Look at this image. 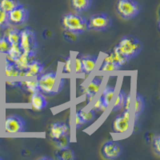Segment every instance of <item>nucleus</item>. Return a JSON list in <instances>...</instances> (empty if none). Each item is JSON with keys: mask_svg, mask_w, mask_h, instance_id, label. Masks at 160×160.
Listing matches in <instances>:
<instances>
[{"mask_svg": "<svg viewBox=\"0 0 160 160\" xmlns=\"http://www.w3.org/2000/svg\"><path fill=\"white\" fill-rule=\"evenodd\" d=\"M62 24L66 31L74 35H81L88 31V19L79 14H66L62 18Z\"/></svg>", "mask_w": 160, "mask_h": 160, "instance_id": "1", "label": "nucleus"}, {"mask_svg": "<svg viewBox=\"0 0 160 160\" xmlns=\"http://www.w3.org/2000/svg\"><path fill=\"white\" fill-rule=\"evenodd\" d=\"M117 47L129 60L138 56L142 50V43L132 35H125L119 40Z\"/></svg>", "mask_w": 160, "mask_h": 160, "instance_id": "2", "label": "nucleus"}, {"mask_svg": "<svg viewBox=\"0 0 160 160\" xmlns=\"http://www.w3.org/2000/svg\"><path fill=\"white\" fill-rule=\"evenodd\" d=\"M39 91L43 95H52L58 93V88L56 87L57 73L54 71H49L40 74L36 77Z\"/></svg>", "mask_w": 160, "mask_h": 160, "instance_id": "3", "label": "nucleus"}, {"mask_svg": "<svg viewBox=\"0 0 160 160\" xmlns=\"http://www.w3.org/2000/svg\"><path fill=\"white\" fill-rule=\"evenodd\" d=\"M19 47L22 52L35 55L38 48V42L35 30L26 27L20 31Z\"/></svg>", "mask_w": 160, "mask_h": 160, "instance_id": "4", "label": "nucleus"}, {"mask_svg": "<svg viewBox=\"0 0 160 160\" xmlns=\"http://www.w3.org/2000/svg\"><path fill=\"white\" fill-rule=\"evenodd\" d=\"M116 11L122 18L130 20L139 14L141 6L136 0H118Z\"/></svg>", "mask_w": 160, "mask_h": 160, "instance_id": "5", "label": "nucleus"}, {"mask_svg": "<svg viewBox=\"0 0 160 160\" xmlns=\"http://www.w3.org/2000/svg\"><path fill=\"white\" fill-rule=\"evenodd\" d=\"M112 26V18L107 13L99 12L91 15L88 19V30L104 31L110 29Z\"/></svg>", "mask_w": 160, "mask_h": 160, "instance_id": "6", "label": "nucleus"}, {"mask_svg": "<svg viewBox=\"0 0 160 160\" xmlns=\"http://www.w3.org/2000/svg\"><path fill=\"white\" fill-rule=\"evenodd\" d=\"M4 131L10 134L24 132L26 131V121L18 115H8L4 122Z\"/></svg>", "mask_w": 160, "mask_h": 160, "instance_id": "7", "label": "nucleus"}, {"mask_svg": "<svg viewBox=\"0 0 160 160\" xmlns=\"http://www.w3.org/2000/svg\"><path fill=\"white\" fill-rule=\"evenodd\" d=\"M8 18L11 25L21 26L28 22L29 10L23 4L20 3L15 9L8 12Z\"/></svg>", "mask_w": 160, "mask_h": 160, "instance_id": "8", "label": "nucleus"}, {"mask_svg": "<svg viewBox=\"0 0 160 160\" xmlns=\"http://www.w3.org/2000/svg\"><path fill=\"white\" fill-rule=\"evenodd\" d=\"M122 152V146L114 140L107 141L101 148V154L106 159H115Z\"/></svg>", "mask_w": 160, "mask_h": 160, "instance_id": "9", "label": "nucleus"}, {"mask_svg": "<svg viewBox=\"0 0 160 160\" xmlns=\"http://www.w3.org/2000/svg\"><path fill=\"white\" fill-rule=\"evenodd\" d=\"M69 127L65 122H56L51 124L50 128V137L54 141L59 138L62 135L68 134Z\"/></svg>", "mask_w": 160, "mask_h": 160, "instance_id": "10", "label": "nucleus"}, {"mask_svg": "<svg viewBox=\"0 0 160 160\" xmlns=\"http://www.w3.org/2000/svg\"><path fill=\"white\" fill-rule=\"evenodd\" d=\"M102 83V80L98 78H94L91 82L88 83V85L86 87L83 93L87 95L88 102H91L92 98L96 95L98 92Z\"/></svg>", "mask_w": 160, "mask_h": 160, "instance_id": "11", "label": "nucleus"}, {"mask_svg": "<svg viewBox=\"0 0 160 160\" xmlns=\"http://www.w3.org/2000/svg\"><path fill=\"white\" fill-rule=\"evenodd\" d=\"M130 120L124 118L122 115H118L113 122V131L118 134H124L129 130Z\"/></svg>", "mask_w": 160, "mask_h": 160, "instance_id": "12", "label": "nucleus"}, {"mask_svg": "<svg viewBox=\"0 0 160 160\" xmlns=\"http://www.w3.org/2000/svg\"><path fill=\"white\" fill-rule=\"evenodd\" d=\"M31 103L35 111H42L48 105L45 96L40 91L32 93L31 97Z\"/></svg>", "mask_w": 160, "mask_h": 160, "instance_id": "13", "label": "nucleus"}, {"mask_svg": "<svg viewBox=\"0 0 160 160\" xmlns=\"http://www.w3.org/2000/svg\"><path fill=\"white\" fill-rule=\"evenodd\" d=\"M35 55H33V54L22 52L21 55L14 62V63L19 71H26L28 70L30 62L35 59Z\"/></svg>", "mask_w": 160, "mask_h": 160, "instance_id": "14", "label": "nucleus"}, {"mask_svg": "<svg viewBox=\"0 0 160 160\" xmlns=\"http://www.w3.org/2000/svg\"><path fill=\"white\" fill-rule=\"evenodd\" d=\"M4 74L6 77H26L25 71H19L15 63L7 58L5 59Z\"/></svg>", "mask_w": 160, "mask_h": 160, "instance_id": "15", "label": "nucleus"}, {"mask_svg": "<svg viewBox=\"0 0 160 160\" xmlns=\"http://www.w3.org/2000/svg\"><path fill=\"white\" fill-rule=\"evenodd\" d=\"M81 58L82 63V70L85 75H89L96 67L97 57L93 55H82Z\"/></svg>", "mask_w": 160, "mask_h": 160, "instance_id": "16", "label": "nucleus"}, {"mask_svg": "<svg viewBox=\"0 0 160 160\" xmlns=\"http://www.w3.org/2000/svg\"><path fill=\"white\" fill-rule=\"evenodd\" d=\"M44 65L36 59L32 60L25 71L26 77H37L43 72Z\"/></svg>", "mask_w": 160, "mask_h": 160, "instance_id": "17", "label": "nucleus"}, {"mask_svg": "<svg viewBox=\"0 0 160 160\" xmlns=\"http://www.w3.org/2000/svg\"><path fill=\"white\" fill-rule=\"evenodd\" d=\"M55 158L58 160H73L75 159V152L69 147L63 148H58L55 151Z\"/></svg>", "mask_w": 160, "mask_h": 160, "instance_id": "18", "label": "nucleus"}, {"mask_svg": "<svg viewBox=\"0 0 160 160\" xmlns=\"http://www.w3.org/2000/svg\"><path fill=\"white\" fill-rule=\"evenodd\" d=\"M72 8L76 12L82 13L91 8L92 0H71Z\"/></svg>", "mask_w": 160, "mask_h": 160, "instance_id": "19", "label": "nucleus"}, {"mask_svg": "<svg viewBox=\"0 0 160 160\" xmlns=\"http://www.w3.org/2000/svg\"><path fill=\"white\" fill-rule=\"evenodd\" d=\"M111 55H112L114 62L118 65V67L119 68H121L122 67L125 66L126 64L128 63L130 61V60L121 52V51L118 49V48L117 46H115V48H114V49H113V51H111Z\"/></svg>", "mask_w": 160, "mask_h": 160, "instance_id": "20", "label": "nucleus"}, {"mask_svg": "<svg viewBox=\"0 0 160 160\" xmlns=\"http://www.w3.org/2000/svg\"><path fill=\"white\" fill-rule=\"evenodd\" d=\"M145 108V99L139 93H136L135 103V121L136 122Z\"/></svg>", "mask_w": 160, "mask_h": 160, "instance_id": "21", "label": "nucleus"}, {"mask_svg": "<svg viewBox=\"0 0 160 160\" xmlns=\"http://www.w3.org/2000/svg\"><path fill=\"white\" fill-rule=\"evenodd\" d=\"M4 36L8 38L11 45L13 44H19L20 40V31L17 28H11L8 29Z\"/></svg>", "mask_w": 160, "mask_h": 160, "instance_id": "22", "label": "nucleus"}, {"mask_svg": "<svg viewBox=\"0 0 160 160\" xmlns=\"http://www.w3.org/2000/svg\"><path fill=\"white\" fill-rule=\"evenodd\" d=\"M22 53V51L20 48L19 44H13V45H11V48H10L8 52L6 54V55H7L8 59L14 62L21 55Z\"/></svg>", "mask_w": 160, "mask_h": 160, "instance_id": "23", "label": "nucleus"}, {"mask_svg": "<svg viewBox=\"0 0 160 160\" xmlns=\"http://www.w3.org/2000/svg\"><path fill=\"white\" fill-rule=\"evenodd\" d=\"M125 98H126V93L124 91L120 90L118 92V95L116 97V100L115 102L113 104L112 107V111H118L121 108L124 107V102H125Z\"/></svg>", "mask_w": 160, "mask_h": 160, "instance_id": "24", "label": "nucleus"}, {"mask_svg": "<svg viewBox=\"0 0 160 160\" xmlns=\"http://www.w3.org/2000/svg\"><path fill=\"white\" fill-rule=\"evenodd\" d=\"M20 87H23L26 89V91L31 93V94L37 92V91H39V88H38V82H37L36 78L35 80H28V81L22 82Z\"/></svg>", "mask_w": 160, "mask_h": 160, "instance_id": "25", "label": "nucleus"}, {"mask_svg": "<svg viewBox=\"0 0 160 160\" xmlns=\"http://www.w3.org/2000/svg\"><path fill=\"white\" fill-rule=\"evenodd\" d=\"M19 4L18 0H0V8L7 12H10L13 9H15Z\"/></svg>", "mask_w": 160, "mask_h": 160, "instance_id": "26", "label": "nucleus"}, {"mask_svg": "<svg viewBox=\"0 0 160 160\" xmlns=\"http://www.w3.org/2000/svg\"><path fill=\"white\" fill-rule=\"evenodd\" d=\"M115 94V88H113L111 86H107L103 90V92L102 94V97L103 98L105 103L109 107L111 103V100H112L113 96Z\"/></svg>", "mask_w": 160, "mask_h": 160, "instance_id": "27", "label": "nucleus"}, {"mask_svg": "<svg viewBox=\"0 0 160 160\" xmlns=\"http://www.w3.org/2000/svg\"><path fill=\"white\" fill-rule=\"evenodd\" d=\"M78 113L79 114L80 117L82 118V121L84 122V124L91 122V121L94 120L95 117V111L93 109L90 110L88 111H85L83 110H79Z\"/></svg>", "mask_w": 160, "mask_h": 160, "instance_id": "28", "label": "nucleus"}, {"mask_svg": "<svg viewBox=\"0 0 160 160\" xmlns=\"http://www.w3.org/2000/svg\"><path fill=\"white\" fill-rule=\"evenodd\" d=\"M10 26L8 12L0 8V29H8Z\"/></svg>", "mask_w": 160, "mask_h": 160, "instance_id": "29", "label": "nucleus"}, {"mask_svg": "<svg viewBox=\"0 0 160 160\" xmlns=\"http://www.w3.org/2000/svg\"><path fill=\"white\" fill-rule=\"evenodd\" d=\"M120 68L117 66L116 63L114 62H108V61H103L102 66H101V69L100 71H103V72H111V71H118Z\"/></svg>", "mask_w": 160, "mask_h": 160, "instance_id": "30", "label": "nucleus"}, {"mask_svg": "<svg viewBox=\"0 0 160 160\" xmlns=\"http://www.w3.org/2000/svg\"><path fill=\"white\" fill-rule=\"evenodd\" d=\"M11 48V43L8 40V38L5 36H2L0 38V54H4L6 55L9 51Z\"/></svg>", "mask_w": 160, "mask_h": 160, "instance_id": "31", "label": "nucleus"}, {"mask_svg": "<svg viewBox=\"0 0 160 160\" xmlns=\"http://www.w3.org/2000/svg\"><path fill=\"white\" fill-rule=\"evenodd\" d=\"M108 105L105 103L103 98H102V95L98 98L97 102L94 104L92 109L95 111H104L106 109H108Z\"/></svg>", "mask_w": 160, "mask_h": 160, "instance_id": "32", "label": "nucleus"}, {"mask_svg": "<svg viewBox=\"0 0 160 160\" xmlns=\"http://www.w3.org/2000/svg\"><path fill=\"white\" fill-rule=\"evenodd\" d=\"M56 142L57 148H63L69 147V135L68 134L62 135L55 141Z\"/></svg>", "mask_w": 160, "mask_h": 160, "instance_id": "33", "label": "nucleus"}, {"mask_svg": "<svg viewBox=\"0 0 160 160\" xmlns=\"http://www.w3.org/2000/svg\"><path fill=\"white\" fill-rule=\"evenodd\" d=\"M74 71L75 74H82L83 73L82 70V63L81 58L79 57H75V61H74Z\"/></svg>", "mask_w": 160, "mask_h": 160, "instance_id": "34", "label": "nucleus"}, {"mask_svg": "<svg viewBox=\"0 0 160 160\" xmlns=\"http://www.w3.org/2000/svg\"><path fill=\"white\" fill-rule=\"evenodd\" d=\"M159 142H160V136L158 135H156L154 138H153L152 147H153V150H154V151L156 153L157 155H160Z\"/></svg>", "mask_w": 160, "mask_h": 160, "instance_id": "35", "label": "nucleus"}, {"mask_svg": "<svg viewBox=\"0 0 160 160\" xmlns=\"http://www.w3.org/2000/svg\"><path fill=\"white\" fill-rule=\"evenodd\" d=\"M71 63H72V59H71V57H68L66 60L65 64L63 66V69L62 71L66 74H70L71 72Z\"/></svg>", "mask_w": 160, "mask_h": 160, "instance_id": "36", "label": "nucleus"}, {"mask_svg": "<svg viewBox=\"0 0 160 160\" xmlns=\"http://www.w3.org/2000/svg\"><path fill=\"white\" fill-rule=\"evenodd\" d=\"M84 124V122L82 121V118L80 117L79 114L78 113V111H76L75 113V128L76 129H78L82 127V125Z\"/></svg>", "mask_w": 160, "mask_h": 160, "instance_id": "37", "label": "nucleus"}, {"mask_svg": "<svg viewBox=\"0 0 160 160\" xmlns=\"http://www.w3.org/2000/svg\"><path fill=\"white\" fill-rule=\"evenodd\" d=\"M131 94L126 95L125 98V102H124V109L125 110H130V106H131Z\"/></svg>", "mask_w": 160, "mask_h": 160, "instance_id": "38", "label": "nucleus"}, {"mask_svg": "<svg viewBox=\"0 0 160 160\" xmlns=\"http://www.w3.org/2000/svg\"><path fill=\"white\" fill-rule=\"evenodd\" d=\"M21 82H9V81H8L7 82V84H8V86H11V87H20L21 86Z\"/></svg>", "mask_w": 160, "mask_h": 160, "instance_id": "39", "label": "nucleus"}, {"mask_svg": "<svg viewBox=\"0 0 160 160\" xmlns=\"http://www.w3.org/2000/svg\"><path fill=\"white\" fill-rule=\"evenodd\" d=\"M39 159H49V160H51V159H52V158H48V157H41Z\"/></svg>", "mask_w": 160, "mask_h": 160, "instance_id": "40", "label": "nucleus"}, {"mask_svg": "<svg viewBox=\"0 0 160 160\" xmlns=\"http://www.w3.org/2000/svg\"><path fill=\"white\" fill-rule=\"evenodd\" d=\"M0 159H2V157H0Z\"/></svg>", "mask_w": 160, "mask_h": 160, "instance_id": "41", "label": "nucleus"}]
</instances>
